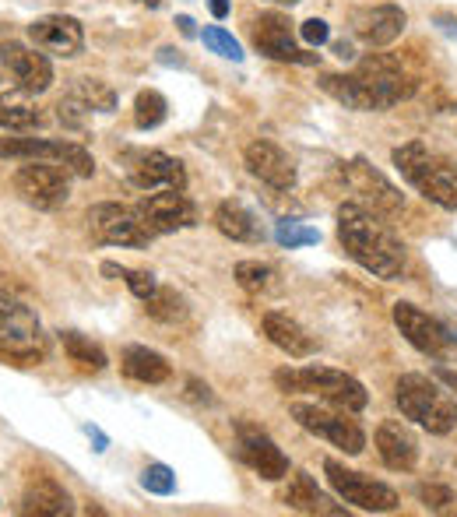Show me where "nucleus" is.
Masks as SVG:
<instances>
[{
	"mask_svg": "<svg viewBox=\"0 0 457 517\" xmlns=\"http://www.w3.org/2000/svg\"><path fill=\"white\" fill-rule=\"evenodd\" d=\"M320 88L331 99H338L345 110L380 113L412 99L419 81L401 67L398 57H391V53H370L349 74H320Z\"/></svg>",
	"mask_w": 457,
	"mask_h": 517,
	"instance_id": "obj_1",
	"label": "nucleus"
},
{
	"mask_svg": "<svg viewBox=\"0 0 457 517\" xmlns=\"http://www.w3.org/2000/svg\"><path fill=\"white\" fill-rule=\"evenodd\" d=\"M338 240L345 254L373 278L398 282L408 271V250L391 229V222L366 201H345L338 208Z\"/></svg>",
	"mask_w": 457,
	"mask_h": 517,
	"instance_id": "obj_2",
	"label": "nucleus"
},
{
	"mask_svg": "<svg viewBox=\"0 0 457 517\" xmlns=\"http://www.w3.org/2000/svg\"><path fill=\"white\" fill-rule=\"evenodd\" d=\"M391 159L394 169L408 180V187H415L443 212H457V162L433 152L426 141H408V145L394 148Z\"/></svg>",
	"mask_w": 457,
	"mask_h": 517,
	"instance_id": "obj_3",
	"label": "nucleus"
},
{
	"mask_svg": "<svg viewBox=\"0 0 457 517\" xmlns=\"http://www.w3.org/2000/svg\"><path fill=\"white\" fill-rule=\"evenodd\" d=\"M275 384L282 394H313L320 401H331L338 408H349V412H363L370 405V394L359 384L352 373L334 370V366H285L275 373Z\"/></svg>",
	"mask_w": 457,
	"mask_h": 517,
	"instance_id": "obj_4",
	"label": "nucleus"
},
{
	"mask_svg": "<svg viewBox=\"0 0 457 517\" xmlns=\"http://www.w3.org/2000/svg\"><path fill=\"white\" fill-rule=\"evenodd\" d=\"M394 401H398L401 416L412 419L422 430L436 433V437H447L457 426L454 398L443 391L440 380L426 377V373H401L394 384Z\"/></svg>",
	"mask_w": 457,
	"mask_h": 517,
	"instance_id": "obj_5",
	"label": "nucleus"
},
{
	"mask_svg": "<svg viewBox=\"0 0 457 517\" xmlns=\"http://www.w3.org/2000/svg\"><path fill=\"white\" fill-rule=\"evenodd\" d=\"M46 356V335L36 310L0 289V363L32 366Z\"/></svg>",
	"mask_w": 457,
	"mask_h": 517,
	"instance_id": "obj_6",
	"label": "nucleus"
},
{
	"mask_svg": "<svg viewBox=\"0 0 457 517\" xmlns=\"http://www.w3.org/2000/svg\"><path fill=\"white\" fill-rule=\"evenodd\" d=\"M289 412L303 430H310L313 437L331 440L334 447H341L352 458L366 451V433L359 426L356 412H349V408H338L331 401L317 398V401H292Z\"/></svg>",
	"mask_w": 457,
	"mask_h": 517,
	"instance_id": "obj_7",
	"label": "nucleus"
},
{
	"mask_svg": "<svg viewBox=\"0 0 457 517\" xmlns=\"http://www.w3.org/2000/svg\"><path fill=\"white\" fill-rule=\"evenodd\" d=\"M324 472H327V482H331L334 493H338L345 503H352V507L370 510V514H391V510H398L401 496H398V489H391L387 482L370 479V475L356 472V468H345L338 458H327Z\"/></svg>",
	"mask_w": 457,
	"mask_h": 517,
	"instance_id": "obj_8",
	"label": "nucleus"
},
{
	"mask_svg": "<svg viewBox=\"0 0 457 517\" xmlns=\"http://www.w3.org/2000/svg\"><path fill=\"white\" fill-rule=\"evenodd\" d=\"M394 324L412 349L429 359H450L457 352V328L443 324L440 317L426 314L415 303H394Z\"/></svg>",
	"mask_w": 457,
	"mask_h": 517,
	"instance_id": "obj_9",
	"label": "nucleus"
},
{
	"mask_svg": "<svg viewBox=\"0 0 457 517\" xmlns=\"http://www.w3.org/2000/svg\"><path fill=\"white\" fill-rule=\"evenodd\" d=\"M0 159H22V162H57L71 169V176H92L95 159L74 141L53 138H0Z\"/></svg>",
	"mask_w": 457,
	"mask_h": 517,
	"instance_id": "obj_10",
	"label": "nucleus"
},
{
	"mask_svg": "<svg viewBox=\"0 0 457 517\" xmlns=\"http://www.w3.org/2000/svg\"><path fill=\"white\" fill-rule=\"evenodd\" d=\"M88 229L99 243L109 247H138L145 250L152 243V229L145 226V219L138 215V208H127V204H92L88 208Z\"/></svg>",
	"mask_w": 457,
	"mask_h": 517,
	"instance_id": "obj_11",
	"label": "nucleus"
},
{
	"mask_svg": "<svg viewBox=\"0 0 457 517\" xmlns=\"http://www.w3.org/2000/svg\"><path fill=\"white\" fill-rule=\"evenodd\" d=\"M15 190L25 204L39 212H57L71 197V169L57 166V162H25L15 173Z\"/></svg>",
	"mask_w": 457,
	"mask_h": 517,
	"instance_id": "obj_12",
	"label": "nucleus"
},
{
	"mask_svg": "<svg viewBox=\"0 0 457 517\" xmlns=\"http://www.w3.org/2000/svg\"><path fill=\"white\" fill-rule=\"evenodd\" d=\"M134 208H138V215L155 236H169L197 226V208L183 190H148V197H141Z\"/></svg>",
	"mask_w": 457,
	"mask_h": 517,
	"instance_id": "obj_13",
	"label": "nucleus"
},
{
	"mask_svg": "<svg viewBox=\"0 0 457 517\" xmlns=\"http://www.w3.org/2000/svg\"><path fill=\"white\" fill-rule=\"evenodd\" d=\"M236 454L254 475L268 482H282L289 475V454L261 430V426L236 423Z\"/></svg>",
	"mask_w": 457,
	"mask_h": 517,
	"instance_id": "obj_14",
	"label": "nucleus"
},
{
	"mask_svg": "<svg viewBox=\"0 0 457 517\" xmlns=\"http://www.w3.org/2000/svg\"><path fill=\"white\" fill-rule=\"evenodd\" d=\"M250 39H254L257 53H264V57L271 60H282V64H317L320 60V53L299 50L296 39H292V22L285 15H278V11H268V15L254 18Z\"/></svg>",
	"mask_w": 457,
	"mask_h": 517,
	"instance_id": "obj_15",
	"label": "nucleus"
},
{
	"mask_svg": "<svg viewBox=\"0 0 457 517\" xmlns=\"http://www.w3.org/2000/svg\"><path fill=\"white\" fill-rule=\"evenodd\" d=\"M127 180L138 190H187V169L180 159L152 148L127 155Z\"/></svg>",
	"mask_w": 457,
	"mask_h": 517,
	"instance_id": "obj_16",
	"label": "nucleus"
},
{
	"mask_svg": "<svg viewBox=\"0 0 457 517\" xmlns=\"http://www.w3.org/2000/svg\"><path fill=\"white\" fill-rule=\"evenodd\" d=\"M0 64L18 78V88L29 95H43L53 85V64L46 53L29 50L22 43H0Z\"/></svg>",
	"mask_w": 457,
	"mask_h": 517,
	"instance_id": "obj_17",
	"label": "nucleus"
},
{
	"mask_svg": "<svg viewBox=\"0 0 457 517\" xmlns=\"http://www.w3.org/2000/svg\"><path fill=\"white\" fill-rule=\"evenodd\" d=\"M243 159H247L250 173H254L261 183H268L271 190H278V194L296 187V162H292L289 152H282L275 141H264V138L250 141Z\"/></svg>",
	"mask_w": 457,
	"mask_h": 517,
	"instance_id": "obj_18",
	"label": "nucleus"
},
{
	"mask_svg": "<svg viewBox=\"0 0 457 517\" xmlns=\"http://www.w3.org/2000/svg\"><path fill=\"white\" fill-rule=\"evenodd\" d=\"M29 39L36 50L53 53V57H74L85 46V29L71 15H43L29 25Z\"/></svg>",
	"mask_w": 457,
	"mask_h": 517,
	"instance_id": "obj_19",
	"label": "nucleus"
},
{
	"mask_svg": "<svg viewBox=\"0 0 457 517\" xmlns=\"http://www.w3.org/2000/svg\"><path fill=\"white\" fill-rule=\"evenodd\" d=\"M405 25H408V15L398 4H377V8H366L352 18V32H356L366 46H391L394 39H401Z\"/></svg>",
	"mask_w": 457,
	"mask_h": 517,
	"instance_id": "obj_20",
	"label": "nucleus"
},
{
	"mask_svg": "<svg viewBox=\"0 0 457 517\" xmlns=\"http://www.w3.org/2000/svg\"><path fill=\"white\" fill-rule=\"evenodd\" d=\"M377 454L391 472H412L419 465V440L398 419H384L377 426Z\"/></svg>",
	"mask_w": 457,
	"mask_h": 517,
	"instance_id": "obj_21",
	"label": "nucleus"
},
{
	"mask_svg": "<svg viewBox=\"0 0 457 517\" xmlns=\"http://www.w3.org/2000/svg\"><path fill=\"white\" fill-rule=\"evenodd\" d=\"M345 173H349L352 190H356V194H363L359 201L373 204L377 212H398V208H405V197H401L398 190H394L391 183H387L384 176H380L377 169L370 166V162L352 159L349 166H345Z\"/></svg>",
	"mask_w": 457,
	"mask_h": 517,
	"instance_id": "obj_22",
	"label": "nucleus"
},
{
	"mask_svg": "<svg viewBox=\"0 0 457 517\" xmlns=\"http://www.w3.org/2000/svg\"><path fill=\"white\" fill-rule=\"evenodd\" d=\"M261 328H264V335H268V342L275 345V349H282L285 356L306 359L317 352V342H313L310 331H306L296 317L282 314V310H268V314L261 317Z\"/></svg>",
	"mask_w": 457,
	"mask_h": 517,
	"instance_id": "obj_23",
	"label": "nucleus"
},
{
	"mask_svg": "<svg viewBox=\"0 0 457 517\" xmlns=\"http://www.w3.org/2000/svg\"><path fill=\"white\" fill-rule=\"evenodd\" d=\"M71 496L53 475H36L22 493V514L36 517H67L71 514Z\"/></svg>",
	"mask_w": 457,
	"mask_h": 517,
	"instance_id": "obj_24",
	"label": "nucleus"
},
{
	"mask_svg": "<svg viewBox=\"0 0 457 517\" xmlns=\"http://www.w3.org/2000/svg\"><path fill=\"white\" fill-rule=\"evenodd\" d=\"M215 229L225 236V240L250 243V247H254V243H264V236H268L261 222H257V215L250 212L243 201H233V197L215 208Z\"/></svg>",
	"mask_w": 457,
	"mask_h": 517,
	"instance_id": "obj_25",
	"label": "nucleus"
},
{
	"mask_svg": "<svg viewBox=\"0 0 457 517\" xmlns=\"http://www.w3.org/2000/svg\"><path fill=\"white\" fill-rule=\"evenodd\" d=\"M282 503L292 510H303V514H345V507L327 500L310 472H292L289 486L282 489Z\"/></svg>",
	"mask_w": 457,
	"mask_h": 517,
	"instance_id": "obj_26",
	"label": "nucleus"
},
{
	"mask_svg": "<svg viewBox=\"0 0 457 517\" xmlns=\"http://www.w3.org/2000/svg\"><path fill=\"white\" fill-rule=\"evenodd\" d=\"M124 373L138 384H166L173 377V366L162 352L148 349V345H127L124 349Z\"/></svg>",
	"mask_w": 457,
	"mask_h": 517,
	"instance_id": "obj_27",
	"label": "nucleus"
},
{
	"mask_svg": "<svg viewBox=\"0 0 457 517\" xmlns=\"http://www.w3.org/2000/svg\"><path fill=\"white\" fill-rule=\"evenodd\" d=\"M43 124V113L36 110V102L29 92H4L0 95V127L4 131H32Z\"/></svg>",
	"mask_w": 457,
	"mask_h": 517,
	"instance_id": "obj_28",
	"label": "nucleus"
},
{
	"mask_svg": "<svg viewBox=\"0 0 457 517\" xmlns=\"http://www.w3.org/2000/svg\"><path fill=\"white\" fill-rule=\"evenodd\" d=\"M71 99L78 102L85 113H113L117 110V92L106 85V81H95V78H78L71 88Z\"/></svg>",
	"mask_w": 457,
	"mask_h": 517,
	"instance_id": "obj_29",
	"label": "nucleus"
},
{
	"mask_svg": "<svg viewBox=\"0 0 457 517\" xmlns=\"http://www.w3.org/2000/svg\"><path fill=\"white\" fill-rule=\"evenodd\" d=\"M60 342H64V352L71 356V363L85 366V370L99 373V370H106V366H109L102 345H95L92 338L78 335V331H60Z\"/></svg>",
	"mask_w": 457,
	"mask_h": 517,
	"instance_id": "obj_30",
	"label": "nucleus"
},
{
	"mask_svg": "<svg viewBox=\"0 0 457 517\" xmlns=\"http://www.w3.org/2000/svg\"><path fill=\"white\" fill-rule=\"evenodd\" d=\"M169 117V102L162 92H155V88H141L138 99H134V127L138 131H155V127H162Z\"/></svg>",
	"mask_w": 457,
	"mask_h": 517,
	"instance_id": "obj_31",
	"label": "nucleus"
},
{
	"mask_svg": "<svg viewBox=\"0 0 457 517\" xmlns=\"http://www.w3.org/2000/svg\"><path fill=\"white\" fill-rule=\"evenodd\" d=\"M236 282L243 285L247 292H271L275 289V268L261 261H240L236 264Z\"/></svg>",
	"mask_w": 457,
	"mask_h": 517,
	"instance_id": "obj_32",
	"label": "nucleus"
},
{
	"mask_svg": "<svg viewBox=\"0 0 457 517\" xmlns=\"http://www.w3.org/2000/svg\"><path fill=\"white\" fill-rule=\"evenodd\" d=\"M201 43L208 46L211 53H218V57L233 60V64H240V60L247 57L243 46H240V39H236L233 32H225L222 25H208V29L201 32Z\"/></svg>",
	"mask_w": 457,
	"mask_h": 517,
	"instance_id": "obj_33",
	"label": "nucleus"
},
{
	"mask_svg": "<svg viewBox=\"0 0 457 517\" xmlns=\"http://www.w3.org/2000/svg\"><path fill=\"white\" fill-rule=\"evenodd\" d=\"M275 240H278V247H285V250H299V247H313V243H320V233L313 226L296 222V219H282L275 226Z\"/></svg>",
	"mask_w": 457,
	"mask_h": 517,
	"instance_id": "obj_34",
	"label": "nucleus"
},
{
	"mask_svg": "<svg viewBox=\"0 0 457 517\" xmlns=\"http://www.w3.org/2000/svg\"><path fill=\"white\" fill-rule=\"evenodd\" d=\"M145 310L155 317V321H180V317L187 314V310H183V296H176V289H162V285L145 303Z\"/></svg>",
	"mask_w": 457,
	"mask_h": 517,
	"instance_id": "obj_35",
	"label": "nucleus"
},
{
	"mask_svg": "<svg viewBox=\"0 0 457 517\" xmlns=\"http://www.w3.org/2000/svg\"><path fill=\"white\" fill-rule=\"evenodd\" d=\"M141 486L148 489V493H155V496H173L176 493V475H173V468L169 465H148L145 472H141Z\"/></svg>",
	"mask_w": 457,
	"mask_h": 517,
	"instance_id": "obj_36",
	"label": "nucleus"
},
{
	"mask_svg": "<svg viewBox=\"0 0 457 517\" xmlns=\"http://www.w3.org/2000/svg\"><path fill=\"white\" fill-rule=\"evenodd\" d=\"M124 282H127V289L134 292V296L141 299V303H148V299L159 292V282H155V275L152 271H134V268H127L124 271Z\"/></svg>",
	"mask_w": 457,
	"mask_h": 517,
	"instance_id": "obj_37",
	"label": "nucleus"
},
{
	"mask_svg": "<svg viewBox=\"0 0 457 517\" xmlns=\"http://www.w3.org/2000/svg\"><path fill=\"white\" fill-rule=\"evenodd\" d=\"M415 493H419V500L426 503L429 510H443L447 503H454V493H450L447 486H436V482H429V486L422 482V486L415 489Z\"/></svg>",
	"mask_w": 457,
	"mask_h": 517,
	"instance_id": "obj_38",
	"label": "nucleus"
},
{
	"mask_svg": "<svg viewBox=\"0 0 457 517\" xmlns=\"http://www.w3.org/2000/svg\"><path fill=\"white\" fill-rule=\"evenodd\" d=\"M299 36H303V43H310V46L331 43V29H327L324 18H306V22L299 25Z\"/></svg>",
	"mask_w": 457,
	"mask_h": 517,
	"instance_id": "obj_39",
	"label": "nucleus"
},
{
	"mask_svg": "<svg viewBox=\"0 0 457 517\" xmlns=\"http://www.w3.org/2000/svg\"><path fill=\"white\" fill-rule=\"evenodd\" d=\"M85 433H88V440H92V444H95V447H92L95 454H102V451H106V447H109L106 433H102L99 426H92V423H88V426H85Z\"/></svg>",
	"mask_w": 457,
	"mask_h": 517,
	"instance_id": "obj_40",
	"label": "nucleus"
},
{
	"mask_svg": "<svg viewBox=\"0 0 457 517\" xmlns=\"http://www.w3.org/2000/svg\"><path fill=\"white\" fill-rule=\"evenodd\" d=\"M208 8H211V15H215L218 22H225L229 11H233V4H229V0H208Z\"/></svg>",
	"mask_w": 457,
	"mask_h": 517,
	"instance_id": "obj_41",
	"label": "nucleus"
},
{
	"mask_svg": "<svg viewBox=\"0 0 457 517\" xmlns=\"http://www.w3.org/2000/svg\"><path fill=\"white\" fill-rule=\"evenodd\" d=\"M176 25H180V32L187 39H194V36H201V32H197V22L190 15H176Z\"/></svg>",
	"mask_w": 457,
	"mask_h": 517,
	"instance_id": "obj_42",
	"label": "nucleus"
},
{
	"mask_svg": "<svg viewBox=\"0 0 457 517\" xmlns=\"http://www.w3.org/2000/svg\"><path fill=\"white\" fill-rule=\"evenodd\" d=\"M433 377H436V380H440V384H443V387H450V391H454V394H457V373H454V370H443V366H440V370H436V373H433Z\"/></svg>",
	"mask_w": 457,
	"mask_h": 517,
	"instance_id": "obj_43",
	"label": "nucleus"
},
{
	"mask_svg": "<svg viewBox=\"0 0 457 517\" xmlns=\"http://www.w3.org/2000/svg\"><path fill=\"white\" fill-rule=\"evenodd\" d=\"M124 264H113V261H102V275H109V278H124Z\"/></svg>",
	"mask_w": 457,
	"mask_h": 517,
	"instance_id": "obj_44",
	"label": "nucleus"
},
{
	"mask_svg": "<svg viewBox=\"0 0 457 517\" xmlns=\"http://www.w3.org/2000/svg\"><path fill=\"white\" fill-rule=\"evenodd\" d=\"M331 50H334V57H341V60H352V57H356V50H352V43H334Z\"/></svg>",
	"mask_w": 457,
	"mask_h": 517,
	"instance_id": "obj_45",
	"label": "nucleus"
},
{
	"mask_svg": "<svg viewBox=\"0 0 457 517\" xmlns=\"http://www.w3.org/2000/svg\"><path fill=\"white\" fill-rule=\"evenodd\" d=\"M436 22H440V25H443V29H447V32H450V36H457V25H454V22H450V18H436Z\"/></svg>",
	"mask_w": 457,
	"mask_h": 517,
	"instance_id": "obj_46",
	"label": "nucleus"
},
{
	"mask_svg": "<svg viewBox=\"0 0 457 517\" xmlns=\"http://www.w3.org/2000/svg\"><path fill=\"white\" fill-rule=\"evenodd\" d=\"M138 4H148V8H159L162 0H138Z\"/></svg>",
	"mask_w": 457,
	"mask_h": 517,
	"instance_id": "obj_47",
	"label": "nucleus"
},
{
	"mask_svg": "<svg viewBox=\"0 0 457 517\" xmlns=\"http://www.w3.org/2000/svg\"><path fill=\"white\" fill-rule=\"evenodd\" d=\"M275 4H289V8H292V4H296V0H275Z\"/></svg>",
	"mask_w": 457,
	"mask_h": 517,
	"instance_id": "obj_48",
	"label": "nucleus"
}]
</instances>
